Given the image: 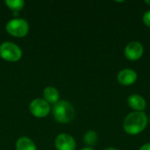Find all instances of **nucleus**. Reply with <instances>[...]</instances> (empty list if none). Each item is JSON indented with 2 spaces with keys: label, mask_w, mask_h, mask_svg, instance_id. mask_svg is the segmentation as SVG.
<instances>
[{
  "label": "nucleus",
  "mask_w": 150,
  "mask_h": 150,
  "mask_svg": "<svg viewBox=\"0 0 150 150\" xmlns=\"http://www.w3.org/2000/svg\"><path fill=\"white\" fill-rule=\"evenodd\" d=\"M5 30L12 37L24 38L28 34L30 25L26 19L22 18H14L6 23Z\"/></svg>",
  "instance_id": "7ed1b4c3"
},
{
  "label": "nucleus",
  "mask_w": 150,
  "mask_h": 150,
  "mask_svg": "<svg viewBox=\"0 0 150 150\" xmlns=\"http://www.w3.org/2000/svg\"><path fill=\"white\" fill-rule=\"evenodd\" d=\"M43 98L49 105H54L60 100V93L55 87L47 86L43 90Z\"/></svg>",
  "instance_id": "9d476101"
},
{
  "label": "nucleus",
  "mask_w": 150,
  "mask_h": 150,
  "mask_svg": "<svg viewBox=\"0 0 150 150\" xmlns=\"http://www.w3.org/2000/svg\"><path fill=\"white\" fill-rule=\"evenodd\" d=\"M142 21H143V23H144L147 26L150 27V10L147 11L143 14Z\"/></svg>",
  "instance_id": "4468645a"
},
{
  "label": "nucleus",
  "mask_w": 150,
  "mask_h": 150,
  "mask_svg": "<svg viewBox=\"0 0 150 150\" xmlns=\"http://www.w3.org/2000/svg\"><path fill=\"white\" fill-rule=\"evenodd\" d=\"M137 73L132 69H123L119 72L117 76L118 82L124 86H129L134 84L137 81Z\"/></svg>",
  "instance_id": "6e6552de"
},
{
  "label": "nucleus",
  "mask_w": 150,
  "mask_h": 150,
  "mask_svg": "<svg viewBox=\"0 0 150 150\" xmlns=\"http://www.w3.org/2000/svg\"><path fill=\"white\" fill-rule=\"evenodd\" d=\"M127 104L134 112H143L146 108L147 102L145 98L139 94H132L127 98Z\"/></svg>",
  "instance_id": "1a4fd4ad"
},
{
  "label": "nucleus",
  "mask_w": 150,
  "mask_h": 150,
  "mask_svg": "<svg viewBox=\"0 0 150 150\" xmlns=\"http://www.w3.org/2000/svg\"><path fill=\"white\" fill-rule=\"evenodd\" d=\"M54 119L62 124L70 123L76 116V111L71 103L67 100H59L52 109Z\"/></svg>",
  "instance_id": "f03ea898"
},
{
  "label": "nucleus",
  "mask_w": 150,
  "mask_h": 150,
  "mask_svg": "<svg viewBox=\"0 0 150 150\" xmlns=\"http://www.w3.org/2000/svg\"><path fill=\"white\" fill-rule=\"evenodd\" d=\"M145 3H146V4H150V0H146V1H145Z\"/></svg>",
  "instance_id": "a211bd4d"
},
{
  "label": "nucleus",
  "mask_w": 150,
  "mask_h": 150,
  "mask_svg": "<svg viewBox=\"0 0 150 150\" xmlns=\"http://www.w3.org/2000/svg\"><path fill=\"white\" fill-rule=\"evenodd\" d=\"M54 148L56 150H76V142L72 135L62 133L55 137Z\"/></svg>",
  "instance_id": "423d86ee"
},
{
  "label": "nucleus",
  "mask_w": 150,
  "mask_h": 150,
  "mask_svg": "<svg viewBox=\"0 0 150 150\" xmlns=\"http://www.w3.org/2000/svg\"><path fill=\"white\" fill-rule=\"evenodd\" d=\"M23 55L22 49L11 41H4L0 45V57L9 62H18Z\"/></svg>",
  "instance_id": "20e7f679"
},
{
  "label": "nucleus",
  "mask_w": 150,
  "mask_h": 150,
  "mask_svg": "<svg viewBox=\"0 0 150 150\" xmlns=\"http://www.w3.org/2000/svg\"><path fill=\"white\" fill-rule=\"evenodd\" d=\"M4 4L13 12V15L15 16H17L18 13L25 7L24 0H5Z\"/></svg>",
  "instance_id": "f8f14e48"
},
{
  "label": "nucleus",
  "mask_w": 150,
  "mask_h": 150,
  "mask_svg": "<svg viewBox=\"0 0 150 150\" xmlns=\"http://www.w3.org/2000/svg\"><path fill=\"white\" fill-rule=\"evenodd\" d=\"M149 119L144 112H133L127 115L123 121L125 132L130 135L142 133L148 126Z\"/></svg>",
  "instance_id": "f257e3e1"
},
{
  "label": "nucleus",
  "mask_w": 150,
  "mask_h": 150,
  "mask_svg": "<svg viewBox=\"0 0 150 150\" xmlns=\"http://www.w3.org/2000/svg\"><path fill=\"white\" fill-rule=\"evenodd\" d=\"M28 108L31 114L35 118H45L51 111L50 105L41 98H37L32 100Z\"/></svg>",
  "instance_id": "39448f33"
},
{
  "label": "nucleus",
  "mask_w": 150,
  "mask_h": 150,
  "mask_svg": "<svg viewBox=\"0 0 150 150\" xmlns=\"http://www.w3.org/2000/svg\"><path fill=\"white\" fill-rule=\"evenodd\" d=\"M144 53V47L142 44L139 41L129 42L124 50L125 56L130 61H137L142 58Z\"/></svg>",
  "instance_id": "0eeeda50"
},
{
  "label": "nucleus",
  "mask_w": 150,
  "mask_h": 150,
  "mask_svg": "<svg viewBox=\"0 0 150 150\" xmlns=\"http://www.w3.org/2000/svg\"><path fill=\"white\" fill-rule=\"evenodd\" d=\"M139 150H150V143H146L142 145Z\"/></svg>",
  "instance_id": "2eb2a0df"
},
{
  "label": "nucleus",
  "mask_w": 150,
  "mask_h": 150,
  "mask_svg": "<svg viewBox=\"0 0 150 150\" xmlns=\"http://www.w3.org/2000/svg\"><path fill=\"white\" fill-rule=\"evenodd\" d=\"M104 150H118V149H114V148H106V149H105Z\"/></svg>",
  "instance_id": "f3484780"
},
{
  "label": "nucleus",
  "mask_w": 150,
  "mask_h": 150,
  "mask_svg": "<svg viewBox=\"0 0 150 150\" xmlns=\"http://www.w3.org/2000/svg\"><path fill=\"white\" fill-rule=\"evenodd\" d=\"M98 135L93 130L87 131L83 136V142L89 147L94 146L98 142Z\"/></svg>",
  "instance_id": "ddd939ff"
},
{
  "label": "nucleus",
  "mask_w": 150,
  "mask_h": 150,
  "mask_svg": "<svg viewBox=\"0 0 150 150\" xmlns=\"http://www.w3.org/2000/svg\"><path fill=\"white\" fill-rule=\"evenodd\" d=\"M149 123H150V116H149Z\"/></svg>",
  "instance_id": "6ab92c4d"
},
{
  "label": "nucleus",
  "mask_w": 150,
  "mask_h": 150,
  "mask_svg": "<svg viewBox=\"0 0 150 150\" xmlns=\"http://www.w3.org/2000/svg\"><path fill=\"white\" fill-rule=\"evenodd\" d=\"M81 150H95V149H93L92 148H90V147H86V148H83V149H82Z\"/></svg>",
  "instance_id": "dca6fc26"
},
{
  "label": "nucleus",
  "mask_w": 150,
  "mask_h": 150,
  "mask_svg": "<svg viewBox=\"0 0 150 150\" xmlns=\"http://www.w3.org/2000/svg\"><path fill=\"white\" fill-rule=\"evenodd\" d=\"M16 150H37V147L32 139L21 136L16 142Z\"/></svg>",
  "instance_id": "9b49d317"
}]
</instances>
